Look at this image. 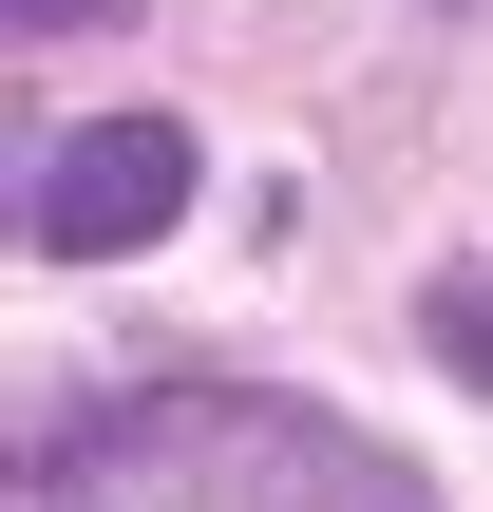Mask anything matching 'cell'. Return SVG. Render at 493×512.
<instances>
[{
  "instance_id": "obj_2",
  "label": "cell",
  "mask_w": 493,
  "mask_h": 512,
  "mask_svg": "<svg viewBox=\"0 0 493 512\" xmlns=\"http://www.w3.org/2000/svg\"><path fill=\"white\" fill-rule=\"evenodd\" d=\"M437 323H456V380L493 399V285H437Z\"/></svg>"
},
{
  "instance_id": "obj_1",
  "label": "cell",
  "mask_w": 493,
  "mask_h": 512,
  "mask_svg": "<svg viewBox=\"0 0 493 512\" xmlns=\"http://www.w3.org/2000/svg\"><path fill=\"white\" fill-rule=\"evenodd\" d=\"M190 209V133L171 114H76V133H38V171H19V228L57 247V266H114V247H152Z\"/></svg>"
},
{
  "instance_id": "obj_3",
  "label": "cell",
  "mask_w": 493,
  "mask_h": 512,
  "mask_svg": "<svg viewBox=\"0 0 493 512\" xmlns=\"http://www.w3.org/2000/svg\"><path fill=\"white\" fill-rule=\"evenodd\" d=\"M19 19H76V0H19Z\"/></svg>"
}]
</instances>
